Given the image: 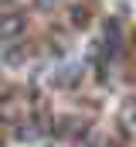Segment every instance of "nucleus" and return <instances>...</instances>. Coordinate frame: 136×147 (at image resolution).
<instances>
[{"label": "nucleus", "instance_id": "obj_1", "mask_svg": "<svg viewBox=\"0 0 136 147\" xmlns=\"http://www.w3.org/2000/svg\"><path fill=\"white\" fill-rule=\"evenodd\" d=\"M24 28H27V17H24V14H17V10L0 14V48L10 45V41H21Z\"/></svg>", "mask_w": 136, "mask_h": 147}, {"label": "nucleus", "instance_id": "obj_2", "mask_svg": "<svg viewBox=\"0 0 136 147\" xmlns=\"http://www.w3.org/2000/svg\"><path fill=\"white\" fill-rule=\"evenodd\" d=\"M82 75H85V65H65V69H58V72L51 75V82L61 86V89H75L82 82Z\"/></svg>", "mask_w": 136, "mask_h": 147}, {"label": "nucleus", "instance_id": "obj_3", "mask_svg": "<svg viewBox=\"0 0 136 147\" xmlns=\"http://www.w3.org/2000/svg\"><path fill=\"white\" fill-rule=\"evenodd\" d=\"M14 137H17L21 144H31V140H37V137H44V130H41L34 120H24V123L14 127Z\"/></svg>", "mask_w": 136, "mask_h": 147}, {"label": "nucleus", "instance_id": "obj_4", "mask_svg": "<svg viewBox=\"0 0 136 147\" xmlns=\"http://www.w3.org/2000/svg\"><path fill=\"white\" fill-rule=\"evenodd\" d=\"M68 21H71V28H89V7H82V3H75L71 10H68Z\"/></svg>", "mask_w": 136, "mask_h": 147}]
</instances>
